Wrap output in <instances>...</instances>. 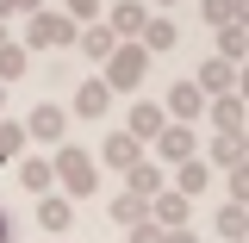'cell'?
Wrapping results in <instances>:
<instances>
[{
	"label": "cell",
	"instance_id": "603a6c76",
	"mask_svg": "<svg viewBox=\"0 0 249 243\" xmlns=\"http://www.w3.org/2000/svg\"><path fill=\"white\" fill-rule=\"evenodd\" d=\"M25 156V119H0V162Z\"/></svg>",
	"mask_w": 249,
	"mask_h": 243
},
{
	"label": "cell",
	"instance_id": "cb8c5ba5",
	"mask_svg": "<svg viewBox=\"0 0 249 243\" xmlns=\"http://www.w3.org/2000/svg\"><path fill=\"white\" fill-rule=\"evenodd\" d=\"M19 187H31V193H50V162H44V156H25V162H19Z\"/></svg>",
	"mask_w": 249,
	"mask_h": 243
},
{
	"label": "cell",
	"instance_id": "277c9868",
	"mask_svg": "<svg viewBox=\"0 0 249 243\" xmlns=\"http://www.w3.org/2000/svg\"><path fill=\"white\" fill-rule=\"evenodd\" d=\"M150 150H156V162H162V168H181L187 156H199V137H193V125H162Z\"/></svg>",
	"mask_w": 249,
	"mask_h": 243
},
{
	"label": "cell",
	"instance_id": "8992f818",
	"mask_svg": "<svg viewBox=\"0 0 249 243\" xmlns=\"http://www.w3.org/2000/svg\"><path fill=\"white\" fill-rule=\"evenodd\" d=\"M150 25V6L143 0H112V19H106V31L119 37V44H137V31Z\"/></svg>",
	"mask_w": 249,
	"mask_h": 243
},
{
	"label": "cell",
	"instance_id": "f1b7e54d",
	"mask_svg": "<svg viewBox=\"0 0 249 243\" xmlns=\"http://www.w3.org/2000/svg\"><path fill=\"white\" fill-rule=\"evenodd\" d=\"M162 243H199L193 231H162Z\"/></svg>",
	"mask_w": 249,
	"mask_h": 243
},
{
	"label": "cell",
	"instance_id": "7a4b0ae2",
	"mask_svg": "<svg viewBox=\"0 0 249 243\" xmlns=\"http://www.w3.org/2000/svg\"><path fill=\"white\" fill-rule=\"evenodd\" d=\"M112 93H137L143 81H150V50L143 44H119L112 56H106V75H100Z\"/></svg>",
	"mask_w": 249,
	"mask_h": 243
},
{
	"label": "cell",
	"instance_id": "d6986e66",
	"mask_svg": "<svg viewBox=\"0 0 249 243\" xmlns=\"http://www.w3.org/2000/svg\"><path fill=\"white\" fill-rule=\"evenodd\" d=\"M137 44H143L150 56H162V50H175V44H181V31H175V19H150V25L137 31Z\"/></svg>",
	"mask_w": 249,
	"mask_h": 243
},
{
	"label": "cell",
	"instance_id": "d4e9b609",
	"mask_svg": "<svg viewBox=\"0 0 249 243\" xmlns=\"http://www.w3.org/2000/svg\"><path fill=\"white\" fill-rule=\"evenodd\" d=\"M206 25H243V0H206Z\"/></svg>",
	"mask_w": 249,
	"mask_h": 243
},
{
	"label": "cell",
	"instance_id": "5b68a950",
	"mask_svg": "<svg viewBox=\"0 0 249 243\" xmlns=\"http://www.w3.org/2000/svg\"><path fill=\"white\" fill-rule=\"evenodd\" d=\"M143 156H150V150H143V144H137L131 131H112V137L100 144V156H93V162H100V175H106V168H112V175H131V168H137Z\"/></svg>",
	"mask_w": 249,
	"mask_h": 243
},
{
	"label": "cell",
	"instance_id": "52a82bcc",
	"mask_svg": "<svg viewBox=\"0 0 249 243\" xmlns=\"http://www.w3.org/2000/svg\"><path fill=\"white\" fill-rule=\"evenodd\" d=\"M162 112H168V125H193L199 112H206V93L193 88V81H175L168 100H162Z\"/></svg>",
	"mask_w": 249,
	"mask_h": 243
},
{
	"label": "cell",
	"instance_id": "ac0fdd59",
	"mask_svg": "<svg viewBox=\"0 0 249 243\" xmlns=\"http://www.w3.org/2000/svg\"><path fill=\"white\" fill-rule=\"evenodd\" d=\"M106 212H112L119 231H131V224H143V218H150V200H137V193H112V200H106Z\"/></svg>",
	"mask_w": 249,
	"mask_h": 243
},
{
	"label": "cell",
	"instance_id": "1f68e13d",
	"mask_svg": "<svg viewBox=\"0 0 249 243\" xmlns=\"http://www.w3.org/2000/svg\"><path fill=\"white\" fill-rule=\"evenodd\" d=\"M156 6H175V0H156Z\"/></svg>",
	"mask_w": 249,
	"mask_h": 243
},
{
	"label": "cell",
	"instance_id": "30bf717a",
	"mask_svg": "<svg viewBox=\"0 0 249 243\" xmlns=\"http://www.w3.org/2000/svg\"><path fill=\"white\" fill-rule=\"evenodd\" d=\"M193 88H199V93H212V100H218V93H237V62L206 56V62H199V75H193Z\"/></svg>",
	"mask_w": 249,
	"mask_h": 243
},
{
	"label": "cell",
	"instance_id": "484cf974",
	"mask_svg": "<svg viewBox=\"0 0 249 243\" xmlns=\"http://www.w3.org/2000/svg\"><path fill=\"white\" fill-rule=\"evenodd\" d=\"M243 50H249L243 25H218V56H224V62H243Z\"/></svg>",
	"mask_w": 249,
	"mask_h": 243
},
{
	"label": "cell",
	"instance_id": "44dd1931",
	"mask_svg": "<svg viewBox=\"0 0 249 243\" xmlns=\"http://www.w3.org/2000/svg\"><path fill=\"white\" fill-rule=\"evenodd\" d=\"M25 69H31V50H25V44H0V88L19 81Z\"/></svg>",
	"mask_w": 249,
	"mask_h": 243
},
{
	"label": "cell",
	"instance_id": "6da1fadb",
	"mask_svg": "<svg viewBox=\"0 0 249 243\" xmlns=\"http://www.w3.org/2000/svg\"><path fill=\"white\" fill-rule=\"evenodd\" d=\"M50 181H62V200L100 193V162H93L81 144H56V156H50Z\"/></svg>",
	"mask_w": 249,
	"mask_h": 243
},
{
	"label": "cell",
	"instance_id": "2e32d148",
	"mask_svg": "<svg viewBox=\"0 0 249 243\" xmlns=\"http://www.w3.org/2000/svg\"><path fill=\"white\" fill-rule=\"evenodd\" d=\"M162 187H168V175H162V162H150V156H143V162L124 175V193H137V200H156Z\"/></svg>",
	"mask_w": 249,
	"mask_h": 243
},
{
	"label": "cell",
	"instance_id": "3957f363",
	"mask_svg": "<svg viewBox=\"0 0 249 243\" xmlns=\"http://www.w3.org/2000/svg\"><path fill=\"white\" fill-rule=\"evenodd\" d=\"M75 19L69 13H56V6H44V13H31L25 19V44H37V50H75Z\"/></svg>",
	"mask_w": 249,
	"mask_h": 243
},
{
	"label": "cell",
	"instance_id": "7c38bea8",
	"mask_svg": "<svg viewBox=\"0 0 249 243\" xmlns=\"http://www.w3.org/2000/svg\"><path fill=\"white\" fill-rule=\"evenodd\" d=\"M106 106H112V88L93 75V81L75 88V106H69V112H75V119H106Z\"/></svg>",
	"mask_w": 249,
	"mask_h": 243
},
{
	"label": "cell",
	"instance_id": "f546056e",
	"mask_svg": "<svg viewBox=\"0 0 249 243\" xmlns=\"http://www.w3.org/2000/svg\"><path fill=\"white\" fill-rule=\"evenodd\" d=\"M0 243H13V218L6 212H0Z\"/></svg>",
	"mask_w": 249,
	"mask_h": 243
},
{
	"label": "cell",
	"instance_id": "ba28073f",
	"mask_svg": "<svg viewBox=\"0 0 249 243\" xmlns=\"http://www.w3.org/2000/svg\"><path fill=\"white\" fill-rule=\"evenodd\" d=\"M162 125H168V112H162V100H137V106H131V119H124V131H131V137H137V144L150 150Z\"/></svg>",
	"mask_w": 249,
	"mask_h": 243
},
{
	"label": "cell",
	"instance_id": "4fadbf2b",
	"mask_svg": "<svg viewBox=\"0 0 249 243\" xmlns=\"http://www.w3.org/2000/svg\"><path fill=\"white\" fill-rule=\"evenodd\" d=\"M206 187H212V162H206V156H187L181 168H175V193H181V200H199Z\"/></svg>",
	"mask_w": 249,
	"mask_h": 243
},
{
	"label": "cell",
	"instance_id": "8fae6325",
	"mask_svg": "<svg viewBox=\"0 0 249 243\" xmlns=\"http://www.w3.org/2000/svg\"><path fill=\"white\" fill-rule=\"evenodd\" d=\"M62 131H69V112H62L56 100H44V106L25 119V137H37V144H62Z\"/></svg>",
	"mask_w": 249,
	"mask_h": 243
},
{
	"label": "cell",
	"instance_id": "9c48e42d",
	"mask_svg": "<svg viewBox=\"0 0 249 243\" xmlns=\"http://www.w3.org/2000/svg\"><path fill=\"white\" fill-rule=\"evenodd\" d=\"M187 212H193V200H181L175 187H162L150 200V224H162V231H187Z\"/></svg>",
	"mask_w": 249,
	"mask_h": 243
},
{
	"label": "cell",
	"instance_id": "d6a6232c",
	"mask_svg": "<svg viewBox=\"0 0 249 243\" xmlns=\"http://www.w3.org/2000/svg\"><path fill=\"white\" fill-rule=\"evenodd\" d=\"M0 168H6V162H0Z\"/></svg>",
	"mask_w": 249,
	"mask_h": 243
},
{
	"label": "cell",
	"instance_id": "4316f807",
	"mask_svg": "<svg viewBox=\"0 0 249 243\" xmlns=\"http://www.w3.org/2000/svg\"><path fill=\"white\" fill-rule=\"evenodd\" d=\"M56 13H69L75 25H93V13H100V0H62Z\"/></svg>",
	"mask_w": 249,
	"mask_h": 243
},
{
	"label": "cell",
	"instance_id": "e0dca14e",
	"mask_svg": "<svg viewBox=\"0 0 249 243\" xmlns=\"http://www.w3.org/2000/svg\"><path fill=\"white\" fill-rule=\"evenodd\" d=\"M212 125H218V137H243V93H218Z\"/></svg>",
	"mask_w": 249,
	"mask_h": 243
},
{
	"label": "cell",
	"instance_id": "4dcf8cb0",
	"mask_svg": "<svg viewBox=\"0 0 249 243\" xmlns=\"http://www.w3.org/2000/svg\"><path fill=\"white\" fill-rule=\"evenodd\" d=\"M0 44H13V37H6V25H0Z\"/></svg>",
	"mask_w": 249,
	"mask_h": 243
},
{
	"label": "cell",
	"instance_id": "9a60e30c",
	"mask_svg": "<svg viewBox=\"0 0 249 243\" xmlns=\"http://www.w3.org/2000/svg\"><path fill=\"white\" fill-rule=\"evenodd\" d=\"M75 50H81V56H93V62H106L112 50H119V37L106 31V19H93V25H81V31H75Z\"/></svg>",
	"mask_w": 249,
	"mask_h": 243
},
{
	"label": "cell",
	"instance_id": "7402d4cb",
	"mask_svg": "<svg viewBox=\"0 0 249 243\" xmlns=\"http://www.w3.org/2000/svg\"><path fill=\"white\" fill-rule=\"evenodd\" d=\"M206 162H212V168H243V137H212Z\"/></svg>",
	"mask_w": 249,
	"mask_h": 243
},
{
	"label": "cell",
	"instance_id": "83f0119b",
	"mask_svg": "<svg viewBox=\"0 0 249 243\" xmlns=\"http://www.w3.org/2000/svg\"><path fill=\"white\" fill-rule=\"evenodd\" d=\"M13 13H19V19H31V13H44V0H0V25H6Z\"/></svg>",
	"mask_w": 249,
	"mask_h": 243
},
{
	"label": "cell",
	"instance_id": "ffe728a7",
	"mask_svg": "<svg viewBox=\"0 0 249 243\" xmlns=\"http://www.w3.org/2000/svg\"><path fill=\"white\" fill-rule=\"evenodd\" d=\"M243 224H249L243 200H224V206H218V218H212V231H218L224 243H243Z\"/></svg>",
	"mask_w": 249,
	"mask_h": 243
},
{
	"label": "cell",
	"instance_id": "5bb4252c",
	"mask_svg": "<svg viewBox=\"0 0 249 243\" xmlns=\"http://www.w3.org/2000/svg\"><path fill=\"white\" fill-rule=\"evenodd\" d=\"M37 224H44L50 237H69V224H75V200H62V193H44V200H37Z\"/></svg>",
	"mask_w": 249,
	"mask_h": 243
}]
</instances>
